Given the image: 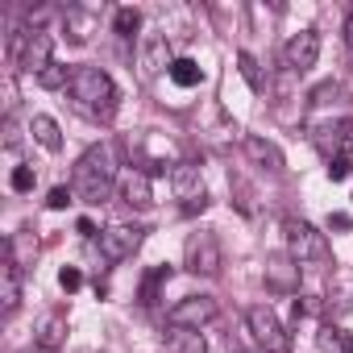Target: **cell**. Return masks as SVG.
I'll return each mask as SVG.
<instances>
[{
	"mask_svg": "<svg viewBox=\"0 0 353 353\" xmlns=\"http://www.w3.org/2000/svg\"><path fill=\"white\" fill-rule=\"evenodd\" d=\"M245 324H250V336L258 341V349L262 353H287V328L279 324V316L270 312V303H254L250 312H245Z\"/></svg>",
	"mask_w": 353,
	"mask_h": 353,
	"instance_id": "5b68a950",
	"label": "cell"
},
{
	"mask_svg": "<svg viewBox=\"0 0 353 353\" xmlns=\"http://www.w3.org/2000/svg\"><path fill=\"white\" fill-rule=\"evenodd\" d=\"M137 245H141V229H133V225H112L100 233V258L104 262H125V258H133Z\"/></svg>",
	"mask_w": 353,
	"mask_h": 353,
	"instance_id": "8fae6325",
	"label": "cell"
},
{
	"mask_svg": "<svg viewBox=\"0 0 353 353\" xmlns=\"http://www.w3.org/2000/svg\"><path fill=\"white\" fill-rule=\"evenodd\" d=\"M38 83H42V88H50V92H54V88H67V83H71V71H67V67H59V63H50V67L38 75Z\"/></svg>",
	"mask_w": 353,
	"mask_h": 353,
	"instance_id": "83f0119b",
	"label": "cell"
},
{
	"mask_svg": "<svg viewBox=\"0 0 353 353\" xmlns=\"http://www.w3.org/2000/svg\"><path fill=\"white\" fill-rule=\"evenodd\" d=\"M166 279H170V266H154L150 279L141 283V303H154V299H158V287H162Z\"/></svg>",
	"mask_w": 353,
	"mask_h": 353,
	"instance_id": "484cf974",
	"label": "cell"
},
{
	"mask_svg": "<svg viewBox=\"0 0 353 353\" xmlns=\"http://www.w3.org/2000/svg\"><path fill=\"white\" fill-rule=\"evenodd\" d=\"M245 154H250V162H258V166H266L270 174H283V150L274 145V141H266V137H258V133H250L245 137Z\"/></svg>",
	"mask_w": 353,
	"mask_h": 353,
	"instance_id": "2e32d148",
	"label": "cell"
},
{
	"mask_svg": "<svg viewBox=\"0 0 353 353\" xmlns=\"http://www.w3.org/2000/svg\"><path fill=\"white\" fill-rule=\"evenodd\" d=\"M183 266H188L192 274L216 279V274H221V266H225V254H221L216 233H208V229L192 233V237H188V245H183Z\"/></svg>",
	"mask_w": 353,
	"mask_h": 353,
	"instance_id": "277c9868",
	"label": "cell"
},
{
	"mask_svg": "<svg viewBox=\"0 0 353 353\" xmlns=\"http://www.w3.org/2000/svg\"><path fill=\"white\" fill-rule=\"evenodd\" d=\"M216 299L212 295H188V299H179L170 312H166V320H170V328H204V324H212L216 320Z\"/></svg>",
	"mask_w": 353,
	"mask_h": 353,
	"instance_id": "ba28073f",
	"label": "cell"
},
{
	"mask_svg": "<svg viewBox=\"0 0 353 353\" xmlns=\"http://www.w3.org/2000/svg\"><path fill=\"white\" fill-rule=\"evenodd\" d=\"M13 192H34V183H38V174H34V166H13Z\"/></svg>",
	"mask_w": 353,
	"mask_h": 353,
	"instance_id": "f1b7e54d",
	"label": "cell"
},
{
	"mask_svg": "<svg viewBox=\"0 0 353 353\" xmlns=\"http://www.w3.org/2000/svg\"><path fill=\"white\" fill-rule=\"evenodd\" d=\"M75 200V188H54L50 196H46V208H54V212H63L67 204Z\"/></svg>",
	"mask_w": 353,
	"mask_h": 353,
	"instance_id": "f546056e",
	"label": "cell"
},
{
	"mask_svg": "<svg viewBox=\"0 0 353 353\" xmlns=\"http://www.w3.org/2000/svg\"><path fill=\"white\" fill-rule=\"evenodd\" d=\"M170 353H208V345H204V336H200L196 328H174Z\"/></svg>",
	"mask_w": 353,
	"mask_h": 353,
	"instance_id": "44dd1931",
	"label": "cell"
},
{
	"mask_svg": "<svg viewBox=\"0 0 353 353\" xmlns=\"http://www.w3.org/2000/svg\"><path fill=\"white\" fill-rule=\"evenodd\" d=\"M137 63H141V75H158L162 67H170L174 59L166 54V38H158V34H150V38L141 42V54H137Z\"/></svg>",
	"mask_w": 353,
	"mask_h": 353,
	"instance_id": "ac0fdd59",
	"label": "cell"
},
{
	"mask_svg": "<svg viewBox=\"0 0 353 353\" xmlns=\"http://www.w3.org/2000/svg\"><path fill=\"white\" fill-rule=\"evenodd\" d=\"M121 200L129 204V208H150L154 204V188H150V170H137V166H129L125 174H121Z\"/></svg>",
	"mask_w": 353,
	"mask_h": 353,
	"instance_id": "5bb4252c",
	"label": "cell"
},
{
	"mask_svg": "<svg viewBox=\"0 0 353 353\" xmlns=\"http://www.w3.org/2000/svg\"><path fill=\"white\" fill-rule=\"evenodd\" d=\"M345 46H349V54H353V13H349V21H345Z\"/></svg>",
	"mask_w": 353,
	"mask_h": 353,
	"instance_id": "e575fe53",
	"label": "cell"
},
{
	"mask_svg": "<svg viewBox=\"0 0 353 353\" xmlns=\"http://www.w3.org/2000/svg\"><path fill=\"white\" fill-rule=\"evenodd\" d=\"M345 341H349V332H341V328H332V324L320 328V349H324V353H345Z\"/></svg>",
	"mask_w": 353,
	"mask_h": 353,
	"instance_id": "4316f807",
	"label": "cell"
},
{
	"mask_svg": "<svg viewBox=\"0 0 353 353\" xmlns=\"http://www.w3.org/2000/svg\"><path fill=\"white\" fill-rule=\"evenodd\" d=\"M312 141H316V150H320L328 162L349 158V150H353V121H349V117L320 121V125H312Z\"/></svg>",
	"mask_w": 353,
	"mask_h": 353,
	"instance_id": "52a82bcc",
	"label": "cell"
},
{
	"mask_svg": "<svg viewBox=\"0 0 353 353\" xmlns=\"http://www.w3.org/2000/svg\"><path fill=\"white\" fill-rule=\"evenodd\" d=\"M30 133H34L46 150H63V133H59V121H54V117H34Z\"/></svg>",
	"mask_w": 353,
	"mask_h": 353,
	"instance_id": "ffe728a7",
	"label": "cell"
},
{
	"mask_svg": "<svg viewBox=\"0 0 353 353\" xmlns=\"http://www.w3.org/2000/svg\"><path fill=\"white\" fill-rule=\"evenodd\" d=\"M96 21H100V13H96V9H83V5H71V9L63 13V26H67V42H75V46H83V42L92 38V30H96Z\"/></svg>",
	"mask_w": 353,
	"mask_h": 353,
	"instance_id": "9a60e30c",
	"label": "cell"
},
{
	"mask_svg": "<svg viewBox=\"0 0 353 353\" xmlns=\"http://www.w3.org/2000/svg\"><path fill=\"white\" fill-rule=\"evenodd\" d=\"M170 188H174V196L183 200V212H204V208H208V192H204V170H200V162H174Z\"/></svg>",
	"mask_w": 353,
	"mask_h": 353,
	"instance_id": "8992f818",
	"label": "cell"
},
{
	"mask_svg": "<svg viewBox=\"0 0 353 353\" xmlns=\"http://www.w3.org/2000/svg\"><path fill=\"white\" fill-rule=\"evenodd\" d=\"M21 279H26L21 262L5 250V258H0V316L5 320L21 307Z\"/></svg>",
	"mask_w": 353,
	"mask_h": 353,
	"instance_id": "30bf717a",
	"label": "cell"
},
{
	"mask_svg": "<svg viewBox=\"0 0 353 353\" xmlns=\"http://www.w3.org/2000/svg\"><path fill=\"white\" fill-rule=\"evenodd\" d=\"M349 174H353V162H349V158H336V162H328V179H332V183H345Z\"/></svg>",
	"mask_w": 353,
	"mask_h": 353,
	"instance_id": "1f68e13d",
	"label": "cell"
},
{
	"mask_svg": "<svg viewBox=\"0 0 353 353\" xmlns=\"http://www.w3.org/2000/svg\"><path fill=\"white\" fill-rule=\"evenodd\" d=\"M112 26H117V34H121V38H133V34L141 30V13H137V9H117Z\"/></svg>",
	"mask_w": 353,
	"mask_h": 353,
	"instance_id": "d4e9b609",
	"label": "cell"
},
{
	"mask_svg": "<svg viewBox=\"0 0 353 353\" xmlns=\"http://www.w3.org/2000/svg\"><path fill=\"white\" fill-rule=\"evenodd\" d=\"M345 353H353V336H349V341H345Z\"/></svg>",
	"mask_w": 353,
	"mask_h": 353,
	"instance_id": "d590c367",
	"label": "cell"
},
{
	"mask_svg": "<svg viewBox=\"0 0 353 353\" xmlns=\"http://www.w3.org/2000/svg\"><path fill=\"white\" fill-rule=\"evenodd\" d=\"M283 233H287V254H291L299 266H328V262H332L328 237H324L320 229H312L307 221L287 216V221H283Z\"/></svg>",
	"mask_w": 353,
	"mask_h": 353,
	"instance_id": "3957f363",
	"label": "cell"
},
{
	"mask_svg": "<svg viewBox=\"0 0 353 353\" xmlns=\"http://www.w3.org/2000/svg\"><path fill=\"white\" fill-rule=\"evenodd\" d=\"M38 349L42 353H54V349H63V341H67V316L63 312H46L42 316V324H38Z\"/></svg>",
	"mask_w": 353,
	"mask_h": 353,
	"instance_id": "e0dca14e",
	"label": "cell"
},
{
	"mask_svg": "<svg viewBox=\"0 0 353 353\" xmlns=\"http://www.w3.org/2000/svg\"><path fill=\"white\" fill-rule=\"evenodd\" d=\"M50 50H54V38L46 30H26V42H21V54H17V67L21 71H34L42 75L50 67Z\"/></svg>",
	"mask_w": 353,
	"mask_h": 353,
	"instance_id": "7c38bea8",
	"label": "cell"
},
{
	"mask_svg": "<svg viewBox=\"0 0 353 353\" xmlns=\"http://www.w3.org/2000/svg\"><path fill=\"white\" fill-rule=\"evenodd\" d=\"M229 188H233V204H237L245 216H254V212H258V204H254V188L241 179V174H229Z\"/></svg>",
	"mask_w": 353,
	"mask_h": 353,
	"instance_id": "603a6c76",
	"label": "cell"
},
{
	"mask_svg": "<svg viewBox=\"0 0 353 353\" xmlns=\"http://www.w3.org/2000/svg\"><path fill=\"white\" fill-rule=\"evenodd\" d=\"M237 71L245 75V83H250L254 92H266V79H262V67H258V59H254L250 50H237Z\"/></svg>",
	"mask_w": 353,
	"mask_h": 353,
	"instance_id": "7402d4cb",
	"label": "cell"
},
{
	"mask_svg": "<svg viewBox=\"0 0 353 353\" xmlns=\"http://www.w3.org/2000/svg\"><path fill=\"white\" fill-rule=\"evenodd\" d=\"M349 225H353V221H349L345 212H332V216H328V229H341V233H345Z\"/></svg>",
	"mask_w": 353,
	"mask_h": 353,
	"instance_id": "d6a6232c",
	"label": "cell"
},
{
	"mask_svg": "<svg viewBox=\"0 0 353 353\" xmlns=\"http://www.w3.org/2000/svg\"><path fill=\"white\" fill-rule=\"evenodd\" d=\"M117 179V166H112V150L108 145H92L79 162H75V196L83 204H104Z\"/></svg>",
	"mask_w": 353,
	"mask_h": 353,
	"instance_id": "7a4b0ae2",
	"label": "cell"
},
{
	"mask_svg": "<svg viewBox=\"0 0 353 353\" xmlns=\"http://www.w3.org/2000/svg\"><path fill=\"white\" fill-rule=\"evenodd\" d=\"M75 229H79V233H83V237H96V225H92V221H88V216H79V225H75Z\"/></svg>",
	"mask_w": 353,
	"mask_h": 353,
	"instance_id": "836d02e7",
	"label": "cell"
},
{
	"mask_svg": "<svg viewBox=\"0 0 353 353\" xmlns=\"http://www.w3.org/2000/svg\"><path fill=\"white\" fill-rule=\"evenodd\" d=\"M166 75H170L174 88H200V83H204V67H200L196 59H174V63L166 67Z\"/></svg>",
	"mask_w": 353,
	"mask_h": 353,
	"instance_id": "d6986e66",
	"label": "cell"
},
{
	"mask_svg": "<svg viewBox=\"0 0 353 353\" xmlns=\"http://www.w3.org/2000/svg\"><path fill=\"white\" fill-rule=\"evenodd\" d=\"M266 287H270L274 295H291V291H299V262H295L291 254H274V258H266Z\"/></svg>",
	"mask_w": 353,
	"mask_h": 353,
	"instance_id": "4fadbf2b",
	"label": "cell"
},
{
	"mask_svg": "<svg viewBox=\"0 0 353 353\" xmlns=\"http://www.w3.org/2000/svg\"><path fill=\"white\" fill-rule=\"evenodd\" d=\"M316 59H320V34H316V30H299V34L287 42V50H283V67H287L291 75L312 71Z\"/></svg>",
	"mask_w": 353,
	"mask_h": 353,
	"instance_id": "9c48e42d",
	"label": "cell"
},
{
	"mask_svg": "<svg viewBox=\"0 0 353 353\" xmlns=\"http://www.w3.org/2000/svg\"><path fill=\"white\" fill-rule=\"evenodd\" d=\"M9 254L21 262V270H30V262H34V254H38V245H34V237H26V233H17V237H9Z\"/></svg>",
	"mask_w": 353,
	"mask_h": 353,
	"instance_id": "cb8c5ba5",
	"label": "cell"
},
{
	"mask_svg": "<svg viewBox=\"0 0 353 353\" xmlns=\"http://www.w3.org/2000/svg\"><path fill=\"white\" fill-rule=\"evenodd\" d=\"M59 287H63L67 295H75V291L83 287V274H79L75 266H63V274H59Z\"/></svg>",
	"mask_w": 353,
	"mask_h": 353,
	"instance_id": "4dcf8cb0",
	"label": "cell"
},
{
	"mask_svg": "<svg viewBox=\"0 0 353 353\" xmlns=\"http://www.w3.org/2000/svg\"><path fill=\"white\" fill-rule=\"evenodd\" d=\"M67 92H71V100H75L88 117H96V121H112V117H117L121 92H117V83H112V75H108L104 67H75Z\"/></svg>",
	"mask_w": 353,
	"mask_h": 353,
	"instance_id": "6da1fadb",
	"label": "cell"
}]
</instances>
